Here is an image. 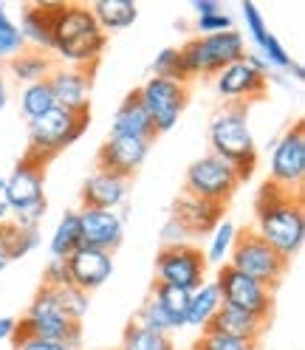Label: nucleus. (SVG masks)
Masks as SVG:
<instances>
[{
  "mask_svg": "<svg viewBox=\"0 0 305 350\" xmlns=\"http://www.w3.org/2000/svg\"><path fill=\"white\" fill-rule=\"evenodd\" d=\"M266 243L291 262V257L305 243V209L302 192L282 189L274 181H266L254 198V226Z\"/></svg>",
  "mask_w": 305,
  "mask_h": 350,
  "instance_id": "obj_1",
  "label": "nucleus"
},
{
  "mask_svg": "<svg viewBox=\"0 0 305 350\" xmlns=\"http://www.w3.org/2000/svg\"><path fill=\"white\" fill-rule=\"evenodd\" d=\"M207 139H209V152L224 159L237 172L241 184L252 178L257 167V144L249 127V107L243 105L221 107L209 122Z\"/></svg>",
  "mask_w": 305,
  "mask_h": 350,
  "instance_id": "obj_2",
  "label": "nucleus"
},
{
  "mask_svg": "<svg viewBox=\"0 0 305 350\" xmlns=\"http://www.w3.org/2000/svg\"><path fill=\"white\" fill-rule=\"evenodd\" d=\"M178 51H181L187 79H198V77L215 79L224 68H229L232 62L243 59L246 40L237 29H232V31L212 34V37H189Z\"/></svg>",
  "mask_w": 305,
  "mask_h": 350,
  "instance_id": "obj_3",
  "label": "nucleus"
},
{
  "mask_svg": "<svg viewBox=\"0 0 305 350\" xmlns=\"http://www.w3.org/2000/svg\"><path fill=\"white\" fill-rule=\"evenodd\" d=\"M226 266L237 269L241 274L257 280L260 286H266L269 291H274V288L280 286V280L286 277V271H289L291 262H289L286 257H280V254L266 243V240L249 226V229H243V232H237Z\"/></svg>",
  "mask_w": 305,
  "mask_h": 350,
  "instance_id": "obj_4",
  "label": "nucleus"
},
{
  "mask_svg": "<svg viewBox=\"0 0 305 350\" xmlns=\"http://www.w3.org/2000/svg\"><path fill=\"white\" fill-rule=\"evenodd\" d=\"M88 124H91V111L71 113V111H65V107L54 105L49 113L29 122V150L54 159L57 152L79 142L82 133L88 130Z\"/></svg>",
  "mask_w": 305,
  "mask_h": 350,
  "instance_id": "obj_5",
  "label": "nucleus"
},
{
  "mask_svg": "<svg viewBox=\"0 0 305 350\" xmlns=\"http://www.w3.org/2000/svg\"><path fill=\"white\" fill-rule=\"evenodd\" d=\"M51 156H42V152L26 150V156L17 161V167L9 172L6 178V189L3 198L14 215H23L40 204H46V167H49Z\"/></svg>",
  "mask_w": 305,
  "mask_h": 350,
  "instance_id": "obj_6",
  "label": "nucleus"
},
{
  "mask_svg": "<svg viewBox=\"0 0 305 350\" xmlns=\"http://www.w3.org/2000/svg\"><path fill=\"white\" fill-rule=\"evenodd\" d=\"M215 286L221 291V302L229 308L243 311L260 322H271V311H274V297L266 286H260L257 280L241 274L232 266H221L215 277Z\"/></svg>",
  "mask_w": 305,
  "mask_h": 350,
  "instance_id": "obj_7",
  "label": "nucleus"
},
{
  "mask_svg": "<svg viewBox=\"0 0 305 350\" xmlns=\"http://www.w3.org/2000/svg\"><path fill=\"white\" fill-rule=\"evenodd\" d=\"M241 187V178L237 172L217 156H201L198 161H192L187 167L184 175V192L195 195V198H204V201H215V204H229L232 195Z\"/></svg>",
  "mask_w": 305,
  "mask_h": 350,
  "instance_id": "obj_8",
  "label": "nucleus"
},
{
  "mask_svg": "<svg viewBox=\"0 0 305 350\" xmlns=\"http://www.w3.org/2000/svg\"><path fill=\"white\" fill-rule=\"evenodd\" d=\"M71 319H65L59 314V308L49 299L46 291H37V297L31 299V305L26 308V314L14 319V334H12V347H20L31 339H42V342H65L68 336Z\"/></svg>",
  "mask_w": 305,
  "mask_h": 350,
  "instance_id": "obj_9",
  "label": "nucleus"
},
{
  "mask_svg": "<svg viewBox=\"0 0 305 350\" xmlns=\"http://www.w3.org/2000/svg\"><path fill=\"white\" fill-rule=\"evenodd\" d=\"M139 91V99L144 105V111L156 127V136L170 133L172 127L178 124L184 107L189 102V88L181 82H170V79H159V77H150Z\"/></svg>",
  "mask_w": 305,
  "mask_h": 350,
  "instance_id": "obj_10",
  "label": "nucleus"
},
{
  "mask_svg": "<svg viewBox=\"0 0 305 350\" xmlns=\"http://www.w3.org/2000/svg\"><path fill=\"white\" fill-rule=\"evenodd\" d=\"M207 260L195 243L161 246L156 254V282L176 286L181 291H195L207 280Z\"/></svg>",
  "mask_w": 305,
  "mask_h": 350,
  "instance_id": "obj_11",
  "label": "nucleus"
},
{
  "mask_svg": "<svg viewBox=\"0 0 305 350\" xmlns=\"http://www.w3.org/2000/svg\"><path fill=\"white\" fill-rule=\"evenodd\" d=\"M269 172H271L269 181H274L277 187L302 192V181H305V124L302 122H294V127H289L282 139L274 144Z\"/></svg>",
  "mask_w": 305,
  "mask_h": 350,
  "instance_id": "obj_12",
  "label": "nucleus"
},
{
  "mask_svg": "<svg viewBox=\"0 0 305 350\" xmlns=\"http://www.w3.org/2000/svg\"><path fill=\"white\" fill-rule=\"evenodd\" d=\"M215 94L221 96L226 105H243L249 107L252 102L266 99L269 94V79L263 74H257L252 65L243 59L232 62L229 68H224L215 77Z\"/></svg>",
  "mask_w": 305,
  "mask_h": 350,
  "instance_id": "obj_13",
  "label": "nucleus"
},
{
  "mask_svg": "<svg viewBox=\"0 0 305 350\" xmlns=\"http://www.w3.org/2000/svg\"><path fill=\"white\" fill-rule=\"evenodd\" d=\"M96 65H82V68H68L57 65L49 77V88L54 94V102L71 113L91 111V88H94Z\"/></svg>",
  "mask_w": 305,
  "mask_h": 350,
  "instance_id": "obj_14",
  "label": "nucleus"
},
{
  "mask_svg": "<svg viewBox=\"0 0 305 350\" xmlns=\"http://www.w3.org/2000/svg\"><path fill=\"white\" fill-rule=\"evenodd\" d=\"M224 204H215V201H204V198H195V195L181 192L176 201H172V215L170 221H176L189 240H201L209 237L215 232V226L224 221Z\"/></svg>",
  "mask_w": 305,
  "mask_h": 350,
  "instance_id": "obj_15",
  "label": "nucleus"
},
{
  "mask_svg": "<svg viewBox=\"0 0 305 350\" xmlns=\"http://www.w3.org/2000/svg\"><path fill=\"white\" fill-rule=\"evenodd\" d=\"M147 152H150V142L127 139V136H107L96 152V170L116 172L130 181L147 161Z\"/></svg>",
  "mask_w": 305,
  "mask_h": 350,
  "instance_id": "obj_16",
  "label": "nucleus"
},
{
  "mask_svg": "<svg viewBox=\"0 0 305 350\" xmlns=\"http://www.w3.org/2000/svg\"><path fill=\"white\" fill-rule=\"evenodd\" d=\"M79 212V232L82 246L99 249L114 254L124 240V217L107 209H77Z\"/></svg>",
  "mask_w": 305,
  "mask_h": 350,
  "instance_id": "obj_17",
  "label": "nucleus"
},
{
  "mask_svg": "<svg viewBox=\"0 0 305 350\" xmlns=\"http://www.w3.org/2000/svg\"><path fill=\"white\" fill-rule=\"evenodd\" d=\"M65 266H68V280L71 286H77L79 291L91 294L96 288H102L114 274V254L99 252V249H88L79 246L71 257H65Z\"/></svg>",
  "mask_w": 305,
  "mask_h": 350,
  "instance_id": "obj_18",
  "label": "nucleus"
},
{
  "mask_svg": "<svg viewBox=\"0 0 305 350\" xmlns=\"http://www.w3.org/2000/svg\"><path fill=\"white\" fill-rule=\"evenodd\" d=\"M127 189H130V181L127 178H122V175H116V172H107V170H96L82 184V192H79L82 209L119 212L124 206Z\"/></svg>",
  "mask_w": 305,
  "mask_h": 350,
  "instance_id": "obj_19",
  "label": "nucleus"
},
{
  "mask_svg": "<svg viewBox=\"0 0 305 350\" xmlns=\"http://www.w3.org/2000/svg\"><path fill=\"white\" fill-rule=\"evenodd\" d=\"M111 136H127V139H139V142H150V144L156 142V127H152L136 88L116 107L114 122H111Z\"/></svg>",
  "mask_w": 305,
  "mask_h": 350,
  "instance_id": "obj_20",
  "label": "nucleus"
},
{
  "mask_svg": "<svg viewBox=\"0 0 305 350\" xmlns=\"http://www.w3.org/2000/svg\"><path fill=\"white\" fill-rule=\"evenodd\" d=\"M204 331L224 334V336H232V339L257 345L260 336H263V331H266V322H260V319H254V317H249L243 311H237V308H229V305H221Z\"/></svg>",
  "mask_w": 305,
  "mask_h": 350,
  "instance_id": "obj_21",
  "label": "nucleus"
},
{
  "mask_svg": "<svg viewBox=\"0 0 305 350\" xmlns=\"http://www.w3.org/2000/svg\"><path fill=\"white\" fill-rule=\"evenodd\" d=\"M17 31L23 37L26 49L34 51H46L51 54L54 42H51V17H49V3H26L20 9V23Z\"/></svg>",
  "mask_w": 305,
  "mask_h": 350,
  "instance_id": "obj_22",
  "label": "nucleus"
},
{
  "mask_svg": "<svg viewBox=\"0 0 305 350\" xmlns=\"http://www.w3.org/2000/svg\"><path fill=\"white\" fill-rule=\"evenodd\" d=\"M57 68V62L51 54L46 51H34V49H23L14 59L6 62V71L14 82L20 85H34V82H46L51 77V71Z\"/></svg>",
  "mask_w": 305,
  "mask_h": 350,
  "instance_id": "obj_23",
  "label": "nucleus"
},
{
  "mask_svg": "<svg viewBox=\"0 0 305 350\" xmlns=\"http://www.w3.org/2000/svg\"><path fill=\"white\" fill-rule=\"evenodd\" d=\"M88 9L96 20V26L102 29V34L124 31L133 26L139 17V6L133 0H99V3H91Z\"/></svg>",
  "mask_w": 305,
  "mask_h": 350,
  "instance_id": "obj_24",
  "label": "nucleus"
},
{
  "mask_svg": "<svg viewBox=\"0 0 305 350\" xmlns=\"http://www.w3.org/2000/svg\"><path fill=\"white\" fill-rule=\"evenodd\" d=\"M221 291H217L215 280H204L198 288L189 291V302H187V317H184V325L189 327H204L209 325V319L217 314L221 308Z\"/></svg>",
  "mask_w": 305,
  "mask_h": 350,
  "instance_id": "obj_25",
  "label": "nucleus"
},
{
  "mask_svg": "<svg viewBox=\"0 0 305 350\" xmlns=\"http://www.w3.org/2000/svg\"><path fill=\"white\" fill-rule=\"evenodd\" d=\"M42 291L49 294V299L59 308V314L65 319L71 322H82L85 317H88V308H91V294L79 291L77 286H71V282H65V286H40Z\"/></svg>",
  "mask_w": 305,
  "mask_h": 350,
  "instance_id": "obj_26",
  "label": "nucleus"
},
{
  "mask_svg": "<svg viewBox=\"0 0 305 350\" xmlns=\"http://www.w3.org/2000/svg\"><path fill=\"white\" fill-rule=\"evenodd\" d=\"M79 246H82L79 212H77V209H68V212H65V215L59 217V224L54 226V232H51L49 252H51V257L65 260V257H71V254H74Z\"/></svg>",
  "mask_w": 305,
  "mask_h": 350,
  "instance_id": "obj_27",
  "label": "nucleus"
},
{
  "mask_svg": "<svg viewBox=\"0 0 305 350\" xmlns=\"http://www.w3.org/2000/svg\"><path fill=\"white\" fill-rule=\"evenodd\" d=\"M54 94L49 88V79L46 82H34V85H26L23 91H20V113H23L26 124L40 119L42 113H49L54 107Z\"/></svg>",
  "mask_w": 305,
  "mask_h": 350,
  "instance_id": "obj_28",
  "label": "nucleus"
},
{
  "mask_svg": "<svg viewBox=\"0 0 305 350\" xmlns=\"http://www.w3.org/2000/svg\"><path fill=\"white\" fill-rule=\"evenodd\" d=\"M235 237H237V226L232 221H224L215 226V232L209 234V246L204 252V260H207V266H226L229 262V254H232V246H235Z\"/></svg>",
  "mask_w": 305,
  "mask_h": 350,
  "instance_id": "obj_29",
  "label": "nucleus"
},
{
  "mask_svg": "<svg viewBox=\"0 0 305 350\" xmlns=\"http://www.w3.org/2000/svg\"><path fill=\"white\" fill-rule=\"evenodd\" d=\"M152 299H156L164 314L176 322V331H181L184 325V317H187V302H189V291H181L176 286H164V282H152Z\"/></svg>",
  "mask_w": 305,
  "mask_h": 350,
  "instance_id": "obj_30",
  "label": "nucleus"
},
{
  "mask_svg": "<svg viewBox=\"0 0 305 350\" xmlns=\"http://www.w3.org/2000/svg\"><path fill=\"white\" fill-rule=\"evenodd\" d=\"M119 350H176V345L164 334H152L147 327H142L139 322H127Z\"/></svg>",
  "mask_w": 305,
  "mask_h": 350,
  "instance_id": "obj_31",
  "label": "nucleus"
},
{
  "mask_svg": "<svg viewBox=\"0 0 305 350\" xmlns=\"http://www.w3.org/2000/svg\"><path fill=\"white\" fill-rule=\"evenodd\" d=\"M150 77L189 85V79L184 74V62H181V51L178 49H161L156 54V59H152V65H150Z\"/></svg>",
  "mask_w": 305,
  "mask_h": 350,
  "instance_id": "obj_32",
  "label": "nucleus"
},
{
  "mask_svg": "<svg viewBox=\"0 0 305 350\" xmlns=\"http://www.w3.org/2000/svg\"><path fill=\"white\" fill-rule=\"evenodd\" d=\"M133 322H139L142 327H147V331H152V334H164V336L176 334V322H172V319L164 314V308H161V305L152 299V297L139 308V314H136Z\"/></svg>",
  "mask_w": 305,
  "mask_h": 350,
  "instance_id": "obj_33",
  "label": "nucleus"
},
{
  "mask_svg": "<svg viewBox=\"0 0 305 350\" xmlns=\"http://www.w3.org/2000/svg\"><path fill=\"white\" fill-rule=\"evenodd\" d=\"M257 49H260L257 54L266 59V65L271 68V74H274V71H282V74H286V71H289V65L294 62V59H291V54L286 51V46H282V42H280L271 31H269V37H266L263 42H260Z\"/></svg>",
  "mask_w": 305,
  "mask_h": 350,
  "instance_id": "obj_34",
  "label": "nucleus"
},
{
  "mask_svg": "<svg viewBox=\"0 0 305 350\" xmlns=\"http://www.w3.org/2000/svg\"><path fill=\"white\" fill-rule=\"evenodd\" d=\"M192 350H257V345H252V342H241V339H232V336H224V334L201 331V339L192 345Z\"/></svg>",
  "mask_w": 305,
  "mask_h": 350,
  "instance_id": "obj_35",
  "label": "nucleus"
},
{
  "mask_svg": "<svg viewBox=\"0 0 305 350\" xmlns=\"http://www.w3.org/2000/svg\"><path fill=\"white\" fill-rule=\"evenodd\" d=\"M235 29V20L221 9L215 14H204V17H195V37H212V34H224Z\"/></svg>",
  "mask_w": 305,
  "mask_h": 350,
  "instance_id": "obj_36",
  "label": "nucleus"
},
{
  "mask_svg": "<svg viewBox=\"0 0 305 350\" xmlns=\"http://www.w3.org/2000/svg\"><path fill=\"white\" fill-rule=\"evenodd\" d=\"M241 12H243V20H246V29H249L252 42H257V46H260V42L269 37V26H266L263 14H260V9H257L254 3H243Z\"/></svg>",
  "mask_w": 305,
  "mask_h": 350,
  "instance_id": "obj_37",
  "label": "nucleus"
},
{
  "mask_svg": "<svg viewBox=\"0 0 305 350\" xmlns=\"http://www.w3.org/2000/svg\"><path fill=\"white\" fill-rule=\"evenodd\" d=\"M26 49V42H23V37H20V31H17V26L14 29H0V62H9V59H14L20 51Z\"/></svg>",
  "mask_w": 305,
  "mask_h": 350,
  "instance_id": "obj_38",
  "label": "nucleus"
},
{
  "mask_svg": "<svg viewBox=\"0 0 305 350\" xmlns=\"http://www.w3.org/2000/svg\"><path fill=\"white\" fill-rule=\"evenodd\" d=\"M65 282H71L68 280V266H65V260H57L51 257L49 260V266L42 269V286H65Z\"/></svg>",
  "mask_w": 305,
  "mask_h": 350,
  "instance_id": "obj_39",
  "label": "nucleus"
},
{
  "mask_svg": "<svg viewBox=\"0 0 305 350\" xmlns=\"http://www.w3.org/2000/svg\"><path fill=\"white\" fill-rule=\"evenodd\" d=\"M161 243L164 246H184V243H192V240L176 221H167L164 229H161Z\"/></svg>",
  "mask_w": 305,
  "mask_h": 350,
  "instance_id": "obj_40",
  "label": "nucleus"
},
{
  "mask_svg": "<svg viewBox=\"0 0 305 350\" xmlns=\"http://www.w3.org/2000/svg\"><path fill=\"white\" fill-rule=\"evenodd\" d=\"M14 350H68V347L59 345V342H42V339H31V342L20 345V347H14Z\"/></svg>",
  "mask_w": 305,
  "mask_h": 350,
  "instance_id": "obj_41",
  "label": "nucleus"
},
{
  "mask_svg": "<svg viewBox=\"0 0 305 350\" xmlns=\"http://www.w3.org/2000/svg\"><path fill=\"white\" fill-rule=\"evenodd\" d=\"M192 12H195V17H204V14L221 12V6H217L215 0H195V3H192Z\"/></svg>",
  "mask_w": 305,
  "mask_h": 350,
  "instance_id": "obj_42",
  "label": "nucleus"
},
{
  "mask_svg": "<svg viewBox=\"0 0 305 350\" xmlns=\"http://www.w3.org/2000/svg\"><path fill=\"white\" fill-rule=\"evenodd\" d=\"M12 334H14V319L12 317H0V342L12 339Z\"/></svg>",
  "mask_w": 305,
  "mask_h": 350,
  "instance_id": "obj_43",
  "label": "nucleus"
},
{
  "mask_svg": "<svg viewBox=\"0 0 305 350\" xmlns=\"http://www.w3.org/2000/svg\"><path fill=\"white\" fill-rule=\"evenodd\" d=\"M14 26H17V23H14V20L9 17V9H6L3 3H0V29L6 31V29H14Z\"/></svg>",
  "mask_w": 305,
  "mask_h": 350,
  "instance_id": "obj_44",
  "label": "nucleus"
},
{
  "mask_svg": "<svg viewBox=\"0 0 305 350\" xmlns=\"http://www.w3.org/2000/svg\"><path fill=\"white\" fill-rule=\"evenodd\" d=\"M286 77H294L297 82H302V77H305L302 65H300V62H291V65H289V71H286Z\"/></svg>",
  "mask_w": 305,
  "mask_h": 350,
  "instance_id": "obj_45",
  "label": "nucleus"
},
{
  "mask_svg": "<svg viewBox=\"0 0 305 350\" xmlns=\"http://www.w3.org/2000/svg\"><path fill=\"white\" fill-rule=\"evenodd\" d=\"M6 221H12V209L3 198H0V224H6Z\"/></svg>",
  "mask_w": 305,
  "mask_h": 350,
  "instance_id": "obj_46",
  "label": "nucleus"
},
{
  "mask_svg": "<svg viewBox=\"0 0 305 350\" xmlns=\"http://www.w3.org/2000/svg\"><path fill=\"white\" fill-rule=\"evenodd\" d=\"M6 266H9V260H6L3 254H0V274H3V271H6Z\"/></svg>",
  "mask_w": 305,
  "mask_h": 350,
  "instance_id": "obj_47",
  "label": "nucleus"
},
{
  "mask_svg": "<svg viewBox=\"0 0 305 350\" xmlns=\"http://www.w3.org/2000/svg\"><path fill=\"white\" fill-rule=\"evenodd\" d=\"M3 189H6V178H0V195H3Z\"/></svg>",
  "mask_w": 305,
  "mask_h": 350,
  "instance_id": "obj_48",
  "label": "nucleus"
},
{
  "mask_svg": "<svg viewBox=\"0 0 305 350\" xmlns=\"http://www.w3.org/2000/svg\"><path fill=\"white\" fill-rule=\"evenodd\" d=\"M0 85H3V74H0Z\"/></svg>",
  "mask_w": 305,
  "mask_h": 350,
  "instance_id": "obj_49",
  "label": "nucleus"
},
{
  "mask_svg": "<svg viewBox=\"0 0 305 350\" xmlns=\"http://www.w3.org/2000/svg\"><path fill=\"white\" fill-rule=\"evenodd\" d=\"M12 350H14V347H12Z\"/></svg>",
  "mask_w": 305,
  "mask_h": 350,
  "instance_id": "obj_50",
  "label": "nucleus"
}]
</instances>
